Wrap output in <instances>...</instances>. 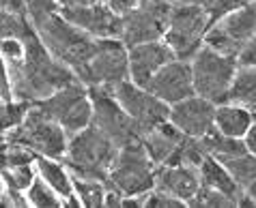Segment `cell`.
Wrapping results in <instances>:
<instances>
[{
	"mask_svg": "<svg viewBox=\"0 0 256 208\" xmlns=\"http://www.w3.org/2000/svg\"><path fill=\"white\" fill-rule=\"evenodd\" d=\"M93 2H97V0H60V6H84Z\"/></svg>",
	"mask_w": 256,
	"mask_h": 208,
	"instance_id": "cell-39",
	"label": "cell"
},
{
	"mask_svg": "<svg viewBox=\"0 0 256 208\" xmlns=\"http://www.w3.org/2000/svg\"><path fill=\"white\" fill-rule=\"evenodd\" d=\"M202 144L207 155L216 157L220 161H228L232 157H239L248 153V146H246V140L244 138H232V135H226L218 129H213L207 135L202 138Z\"/></svg>",
	"mask_w": 256,
	"mask_h": 208,
	"instance_id": "cell-23",
	"label": "cell"
},
{
	"mask_svg": "<svg viewBox=\"0 0 256 208\" xmlns=\"http://www.w3.org/2000/svg\"><path fill=\"white\" fill-rule=\"evenodd\" d=\"M144 206H170V208H179V206H186V202H181V200L168 196V193H164L160 189H153L146 196Z\"/></svg>",
	"mask_w": 256,
	"mask_h": 208,
	"instance_id": "cell-33",
	"label": "cell"
},
{
	"mask_svg": "<svg viewBox=\"0 0 256 208\" xmlns=\"http://www.w3.org/2000/svg\"><path fill=\"white\" fill-rule=\"evenodd\" d=\"M0 146H2V144H0Z\"/></svg>",
	"mask_w": 256,
	"mask_h": 208,
	"instance_id": "cell-44",
	"label": "cell"
},
{
	"mask_svg": "<svg viewBox=\"0 0 256 208\" xmlns=\"http://www.w3.org/2000/svg\"><path fill=\"white\" fill-rule=\"evenodd\" d=\"M216 110L218 105L200 95H192L179 103L170 105V123L181 133L192 138H204L216 129Z\"/></svg>",
	"mask_w": 256,
	"mask_h": 208,
	"instance_id": "cell-15",
	"label": "cell"
},
{
	"mask_svg": "<svg viewBox=\"0 0 256 208\" xmlns=\"http://www.w3.org/2000/svg\"><path fill=\"white\" fill-rule=\"evenodd\" d=\"M237 69V56H228L202 45L200 52L192 58V75H194L196 95L209 99L216 105L226 103Z\"/></svg>",
	"mask_w": 256,
	"mask_h": 208,
	"instance_id": "cell-7",
	"label": "cell"
},
{
	"mask_svg": "<svg viewBox=\"0 0 256 208\" xmlns=\"http://www.w3.org/2000/svg\"><path fill=\"white\" fill-rule=\"evenodd\" d=\"M256 34V0L209 26L204 45L216 52L239 56L241 47Z\"/></svg>",
	"mask_w": 256,
	"mask_h": 208,
	"instance_id": "cell-13",
	"label": "cell"
},
{
	"mask_svg": "<svg viewBox=\"0 0 256 208\" xmlns=\"http://www.w3.org/2000/svg\"><path fill=\"white\" fill-rule=\"evenodd\" d=\"M246 193H248V196H252V198L256 200V181H254V183L250 185V187H248V189H246Z\"/></svg>",
	"mask_w": 256,
	"mask_h": 208,
	"instance_id": "cell-41",
	"label": "cell"
},
{
	"mask_svg": "<svg viewBox=\"0 0 256 208\" xmlns=\"http://www.w3.org/2000/svg\"><path fill=\"white\" fill-rule=\"evenodd\" d=\"M183 138H186V133H181L170 120H166V123H162L158 127L148 129L146 133H142L140 142L144 144L148 157H151L158 166H164V163L170 159V155L174 153V148L181 144Z\"/></svg>",
	"mask_w": 256,
	"mask_h": 208,
	"instance_id": "cell-19",
	"label": "cell"
},
{
	"mask_svg": "<svg viewBox=\"0 0 256 208\" xmlns=\"http://www.w3.org/2000/svg\"><path fill=\"white\" fill-rule=\"evenodd\" d=\"M176 56L172 47L164 39L134 45L130 47V80L138 86H146L164 64H168Z\"/></svg>",
	"mask_w": 256,
	"mask_h": 208,
	"instance_id": "cell-17",
	"label": "cell"
},
{
	"mask_svg": "<svg viewBox=\"0 0 256 208\" xmlns=\"http://www.w3.org/2000/svg\"><path fill=\"white\" fill-rule=\"evenodd\" d=\"M34 30L46 43L50 54L62 64H67L76 71H80L84 64L90 60V56L97 49V39L93 34L84 32L82 28L71 24L69 19L60 15V11H54L46 17H39L32 21Z\"/></svg>",
	"mask_w": 256,
	"mask_h": 208,
	"instance_id": "cell-2",
	"label": "cell"
},
{
	"mask_svg": "<svg viewBox=\"0 0 256 208\" xmlns=\"http://www.w3.org/2000/svg\"><path fill=\"white\" fill-rule=\"evenodd\" d=\"M6 142L30 148L39 157H52V159L62 161L69 146V133L41 107L32 105L22 125L9 133Z\"/></svg>",
	"mask_w": 256,
	"mask_h": 208,
	"instance_id": "cell-5",
	"label": "cell"
},
{
	"mask_svg": "<svg viewBox=\"0 0 256 208\" xmlns=\"http://www.w3.org/2000/svg\"><path fill=\"white\" fill-rule=\"evenodd\" d=\"M0 174L4 178L6 189L26 191L34 178L39 176V172H37V163H26V166H18V168H2Z\"/></svg>",
	"mask_w": 256,
	"mask_h": 208,
	"instance_id": "cell-30",
	"label": "cell"
},
{
	"mask_svg": "<svg viewBox=\"0 0 256 208\" xmlns=\"http://www.w3.org/2000/svg\"><path fill=\"white\" fill-rule=\"evenodd\" d=\"M172 4H188V2H202V0H168Z\"/></svg>",
	"mask_w": 256,
	"mask_h": 208,
	"instance_id": "cell-42",
	"label": "cell"
},
{
	"mask_svg": "<svg viewBox=\"0 0 256 208\" xmlns=\"http://www.w3.org/2000/svg\"><path fill=\"white\" fill-rule=\"evenodd\" d=\"M252 0H202V6L209 13L211 24H216V21H220L226 15H230V13H234V11H239L241 6H246Z\"/></svg>",
	"mask_w": 256,
	"mask_h": 208,
	"instance_id": "cell-31",
	"label": "cell"
},
{
	"mask_svg": "<svg viewBox=\"0 0 256 208\" xmlns=\"http://www.w3.org/2000/svg\"><path fill=\"white\" fill-rule=\"evenodd\" d=\"M198 172H200V181H202L204 187L222 191L224 196L232 198L234 202H239V198L246 193V189L232 178L228 168H226L220 159H216V157H211V155L204 157L202 163L198 166Z\"/></svg>",
	"mask_w": 256,
	"mask_h": 208,
	"instance_id": "cell-20",
	"label": "cell"
},
{
	"mask_svg": "<svg viewBox=\"0 0 256 208\" xmlns=\"http://www.w3.org/2000/svg\"><path fill=\"white\" fill-rule=\"evenodd\" d=\"M4 193H6V185H4L2 174H0V206H4Z\"/></svg>",
	"mask_w": 256,
	"mask_h": 208,
	"instance_id": "cell-40",
	"label": "cell"
},
{
	"mask_svg": "<svg viewBox=\"0 0 256 208\" xmlns=\"http://www.w3.org/2000/svg\"><path fill=\"white\" fill-rule=\"evenodd\" d=\"M250 110H252V114H254V120H256V105H252Z\"/></svg>",
	"mask_w": 256,
	"mask_h": 208,
	"instance_id": "cell-43",
	"label": "cell"
},
{
	"mask_svg": "<svg viewBox=\"0 0 256 208\" xmlns=\"http://www.w3.org/2000/svg\"><path fill=\"white\" fill-rule=\"evenodd\" d=\"M211 26L209 13L202 2H188V4H172L168 30L164 41L172 47L176 58L192 60L204 45V34Z\"/></svg>",
	"mask_w": 256,
	"mask_h": 208,
	"instance_id": "cell-6",
	"label": "cell"
},
{
	"mask_svg": "<svg viewBox=\"0 0 256 208\" xmlns=\"http://www.w3.org/2000/svg\"><path fill=\"white\" fill-rule=\"evenodd\" d=\"M0 99H4V101L13 99L11 71H9V64H6V60H4L2 54H0Z\"/></svg>",
	"mask_w": 256,
	"mask_h": 208,
	"instance_id": "cell-34",
	"label": "cell"
},
{
	"mask_svg": "<svg viewBox=\"0 0 256 208\" xmlns=\"http://www.w3.org/2000/svg\"><path fill=\"white\" fill-rule=\"evenodd\" d=\"M118 155V146L95 125L74 133L69 138L65 166L74 176L95 178V181H108L110 168Z\"/></svg>",
	"mask_w": 256,
	"mask_h": 208,
	"instance_id": "cell-3",
	"label": "cell"
},
{
	"mask_svg": "<svg viewBox=\"0 0 256 208\" xmlns=\"http://www.w3.org/2000/svg\"><path fill=\"white\" fill-rule=\"evenodd\" d=\"M37 172L62 200L69 198L71 193H76V189H74V174H71V170L65 166V163H60V159H52V157H37Z\"/></svg>",
	"mask_w": 256,
	"mask_h": 208,
	"instance_id": "cell-22",
	"label": "cell"
},
{
	"mask_svg": "<svg viewBox=\"0 0 256 208\" xmlns=\"http://www.w3.org/2000/svg\"><path fill=\"white\" fill-rule=\"evenodd\" d=\"M246 146H248V150H250L252 155H256V120H254V125L250 127V131L246 133Z\"/></svg>",
	"mask_w": 256,
	"mask_h": 208,
	"instance_id": "cell-37",
	"label": "cell"
},
{
	"mask_svg": "<svg viewBox=\"0 0 256 208\" xmlns=\"http://www.w3.org/2000/svg\"><path fill=\"white\" fill-rule=\"evenodd\" d=\"M26 56L24 60L16 64L11 71V84H13V99L28 103H39L54 95L56 90L65 88V86L78 82L80 77L76 75V71L56 60L46 43L41 41L37 30H32L22 37Z\"/></svg>",
	"mask_w": 256,
	"mask_h": 208,
	"instance_id": "cell-1",
	"label": "cell"
},
{
	"mask_svg": "<svg viewBox=\"0 0 256 208\" xmlns=\"http://www.w3.org/2000/svg\"><path fill=\"white\" fill-rule=\"evenodd\" d=\"M202 181L198 168L192 166H160L158 168V181L155 189H160L168 196H172L181 202L190 204L200 191Z\"/></svg>",
	"mask_w": 256,
	"mask_h": 208,
	"instance_id": "cell-18",
	"label": "cell"
},
{
	"mask_svg": "<svg viewBox=\"0 0 256 208\" xmlns=\"http://www.w3.org/2000/svg\"><path fill=\"white\" fill-rule=\"evenodd\" d=\"M88 92H90V101H93V123L90 125H95L99 131H104L118 148L140 140L136 123L123 110V105L118 103V99L112 95L110 88H106V86H88Z\"/></svg>",
	"mask_w": 256,
	"mask_h": 208,
	"instance_id": "cell-10",
	"label": "cell"
},
{
	"mask_svg": "<svg viewBox=\"0 0 256 208\" xmlns=\"http://www.w3.org/2000/svg\"><path fill=\"white\" fill-rule=\"evenodd\" d=\"M237 60H239V64H256V34L241 47Z\"/></svg>",
	"mask_w": 256,
	"mask_h": 208,
	"instance_id": "cell-36",
	"label": "cell"
},
{
	"mask_svg": "<svg viewBox=\"0 0 256 208\" xmlns=\"http://www.w3.org/2000/svg\"><path fill=\"white\" fill-rule=\"evenodd\" d=\"M58 11L65 19H69L78 28H82L84 32L93 34L95 39H106V37L120 39L123 17L116 15L102 0H97L93 4H84V6H60Z\"/></svg>",
	"mask_w": 256,
	"mask_h": 208,
	"instance_id": "cell-16",
	"label": "cell"
},
{
	"mask_svg": "<svg viewBox=\"0 0 256 208\" xmlns=\"http://www.w3.org/2000/svg\"><path fill=\"white\" fill-rule=\"evenodd\" d=\"M32 21L28 19L26 13L4 9L0 6V41L4 39H22L32 30Z\"/></svg>",
	"mask_w": 256,
	"mask_h": 208,
	"instance_id": "cell-25",
	"label": "cell"
},
{
	"mask_svg": "<svg viewBox=\"0 0 256 208\" xmlns=\"http://www.w3.org/2000/svg\"><path fill=\"white\" fill-rule=\"evenodd\" d=\"M146 88L168 105L179 103L183 99L196 95L194 75H192V60L174 58L168 64H164L158 73L151 77Z\"/></svg>",
	"mask_w": 256,
	"mask_h": 208,
	"instance_id": "cell-14",
	"label": "cell"
},
{
	"mask_svg": "<svg viewBox=\"0 0 256 208\" xmlns=\"http://www.w3.org/2000/svg\"><path fill=\"white\" fill-rule=\"evenodd\" d=\"M104 4H108L112 11L116 13V15H127V13H132L136 6L142 2V0H102Z\"/></svg>",
	"mask_w": 256,
	"mask_h": 208,
	"instance_id": "cell-35",
	"label": "cell"
},
{
	"mask_svg": "<svg viewBox=\"0 0 256 208\" xmlns=\"http://www.w3.org/2000/svg\"><path fill=\"white\" fill-rule=\"evenodd\" d=\"M26 198H28V204L37 206V208H60L62 206V198L41 176L34 178L32 185L26 189Z\"/></svg>",
	"mask_w": 256,
	"mask_h": 208,
	"instance_id": "cell-29",
	"label": "cell"
},
{
	"mask_svg": "<svg viewBox=\"0 0 256 208\" xmlns=\"http://www.w3.org/2000/svg\"><path fill=\"white\" fill-rule=\"evenodd\" d=\"M74 189L76 196L82 200L84 206H104L106 193H108V185L104 181H95V178H82V176H74Z\"/></svg>",
	"mask_w": 256,
	"mask_h": 208,
	"instance_id": "cell-27",
	"label": "cell"
},
{
	"mask_svg": "<svg viewBox=\"0 0 256 208\" xmlns=\"http://www.w3.org/2000/svg\"><path fill=\"white\" fill-rule=\"evenodd\" d=\"M190 206H237L232 198L224 196L222 191L211 189V187H200V191L196 193V198L190 202Z\"/></svg>",
	"mask_w": 256,
	"mask_h": 208,
	"instance_id": "cell-32",
	"label": "cell"
},
{
	"mask_svg": "<svg viewBox=\"0 0 256 208\" xmlns=\"http://www.w3.org/2000/svg\"><path fill=\"white\" fill-rule=\"evenodd\" d=\"M172 2L168 0H142L132 13L123 15L120 24V41L127 47L140 45V43L164 39L168 30Z\"/></svg>",
	"mask_w": 256,
	"mask_h": 208,
	"instance_id": "cell-11",
	"label": "cell"
},
{
	"mask_svg": "<svg viewBox=\"0 0 256 208\" xmlns=\"http://www.w3.org/2000/svg\"><path fill=\"white\" fill-rule=\"evenodd\" d=\"M32 103L20 101V99H0V133L9 135L13 129L22 125V120L26 118V114L30 112Z\"/></svg>",
	"mask_w": 256,
	"mask_h": 208,
	"instance_id": "cell-26",
	"label": "cell"
},
{
	"mask_svg": "<svg viewBox=\"0 0 256 208\" xmlns=\"http://www.w3.org/2000/svg\"><path fill=\"white\" fill-rule=\"evenodd\" d=\"M222 163L228 168L232 178L244 189H248L256 181V155H252L250 150L244 153V155H239V157H232V159H228V161H222Z\"/></svg>",
	"mask_w": 256,
	"mask_h": 208,
	"instance_id": "cell-28",
	"label": "cell"
},
{
	"mask_svg": "<svg viewBox=\"0 0 256 208\" xmlns=\"http://www.w3.org/2000/svg\"><path fill=\"white\" fill-rule=\"evenodd\" d=\"M0 6H4V9H13V11H20V13H26L24 0H0Z\"/></svg>",
	"mask_w": 256,
	"mask_h": 208,
	"instance_id": "cell-38",
	"label": "cell"
},
{
	"mask_svg": "<svg viewBox=\"0 0 256 208\" xmlns=\"http://www.w3.org/2000/svg\"><path fill=\"white\" fill-rule=\"evenodd\" d=\"M110 90H112V95L118 99V103L123 105V110L130 114L132 120L136 123L140 138L148 129L170 120V105L155 97L146 86H138L136 82L125 80Z\"/></svg>",
	"mask_w": 256,
	"mask_h": 208,
	"instance_id": "cell-12",
	"label": "cell"
},
{
	"mask_svg": "<svg viewBox=\"0 0 256 208\" xmlns=\"http://www.w3.org/2000/svg\"><path fill=\"white\" fill-rule=\"evenodd\" d=\"M254 125V114L250 107L226 101L220 103L216 110V129L232 138H246V133L250 131Z\"/></svg>",
	"mask_w": 256,
	"mask_h": 208,
	"instance_id": "cell-21",
	"label": "cell"
},
{
	"mask_svg": "<svg viewBox=\"0 0 256 208\" xmlns=\"http://www.w3.org/2000/svg\"><path fill=\"white\" fill-rule=\"evenodd\" d=\"M158 168L160 166L148 157L144 144L136 140L118 148L106 185L123 196H146L155 189Z\"/></svg>",
	"mask_w": 256,
	"mask_h": 208,
	"instance_id": "cell-4",
	"label": "cell"
},
{
	"mask_svg": "<svg viewBox=\"0 0 256 208\" xmlns=\"http://www.w3.org/2000/svg\"><path fill=\"white\" fill-rule=\"evenodd\" d=\"M228 101L246 107L256 105V64H239L228 90Z\"/></svg>",
	"mask_w": 256,
	"mask_h": 208,
	"instance_id": "cell-24",
	"label": "cell"
},
{
	"mask_svg": "<svg viewBox=\"0 0 256 208\" xmlns=\"http://www.w3.org/2000/svg\"><path fill=\"white\" fill-rule=\"evenodd\" d=\"M78 77L86 86H106L130 80V47L118 37L97 39V49L90 60L78 71Z\"/></svg>",
	"mask_w": 256,
	"mask_h": 208,
	"instance_id": "cell-8",
	"label": "cell"
},
{
	"mask_svg": "<svg viewBox=\"0 0 256 208\" xmlns=\"http://www.w3.org/2000/svg\"><path fill=\"white\" fill-rule=\"evenodd\" d=\"M34 105L41 107L48 116H52L69 133V138L93 123V101H90L88 86L82 80L56 90L54 95Z\"/></svg>",
	"mask_w": 256,
	"mask_h": 208,
	"instance_id": "cell-9",
	"label": "cell"
}]
</instances>
